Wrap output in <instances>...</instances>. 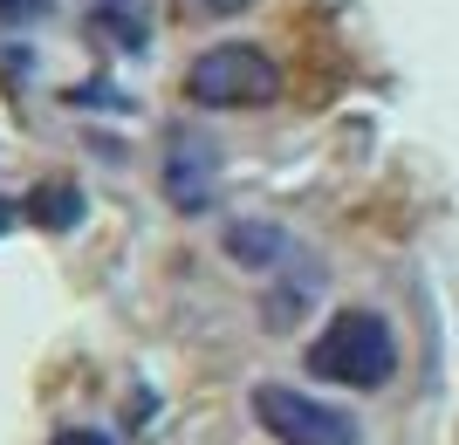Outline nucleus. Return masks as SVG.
<instances>
[{"instance_id": "1", "label": "nucleus", "mask_w": 459, "mask_h": 445, "mask_svg": "<svg viewBox=\"0 0 459 445\" xmlns=\"http://www.w3.org/2000/svg\"><path fill=\"white\" fill-rule=\"evenodd\" d=\"M398 370V336L377 309H343L329 315V329L308 343V377L323 384H350V390H377Z\"/></svg>"}, {"instance_id": "2", "label": "nucleus", "mask_w": 459, "mask_h": 445, "mask_svg": "<svg viewBox=\"0 0 459 445\" xmlns=\"http://www.w3.org/2000/svg\"><path fill=\"white\" fill-rule=\"evenodd\" d=\"M186 97L199 110H261L281 97V69L254 41H220L186 69Z\"/></svg>"}, {"instance_id": "3", "label": "nucleus", "mask_w": 459, "mask_h": 445, "mask_svg": "<svg viewBox=\"0 0 459 445\" xmlns=\"http://www.w3.org/2000/svg\"><path fill=\"white\" fill-rule=\"evenodd\" d=\"M254 418L268 425L274 445H357V418L308 390H288V384H261L254 390Z\"/></svg>"}, {"instance_id": "4", "label": "nucleus", "mask_w": 459, "mask_h": 445, "mask_svg": "<svg viewBox=\"0 0 459 445\" xmlns=\"http://www.w3.org/2000/svg\"><path fill=\"white\" fill-rule=\"evenodd\" d=\"M212 193H220V151H212L206 137L178 131L172 151H165V199H172L178 213H206Z\"/></svg>"}, {"instance_id": "5", "label": "nucleus", "mask_w": 459, "mask_h": 445, "mask_svg": "<svg viewBox=\"0 0 459 445\" xmlns=\"http://www.w3.org/2000/svg\"><path fill=\"white\" fill-rule=\"evenodd\" d=\"M82 14L117 56H144L152 48V21H158V0H82Z\"/></svg>"}, {"instance_id": "6", "label": "nucleus", "mask_w": 459, "mask_h": 445, "mask_svg": "<svg viewBox=\"0 0 459 445\" xmlns=\"http://www.w3.org/2000/svg\"><path fill=\"white\" fill-rule=\"evenodd\" d=\"M227 253L240 261V268H281V261H295V247H288L281 227H233Z\"/></svg>"}, {"instance_id": "7", "label": "nucleus", "mask_w": 459, "mask_h": 445, "mask_svg": "<svg viewBox=\"0 0 459 445\" xmlns=\"http://www.w3.org/2000/svg\"><path fill=\"white\" fill-rule=\"evenodd\" d=\"M35 219L41 227H76V193H69V185H48V193L35 199Z\"/></svg>"}, {"instance_id": "8", "label": "nucleus", "mask_w": 459, "mask_h": 445, "mask_svg": "<svg viewBox=\"0 0 459 445\" xmlns=\"http://www.w3.org/2000/svg\"><path fill=\"white\" fill-rule=\"evenodd\" d=\"M56 445H117V439H103V432H90V425H76V432H56Z\"/></svg>"}, {"instance_id": "9", "label": "nucleus", "mask_w": 459, "mask_h": 445, "mask_svg": "<svg viewBox=\"0 0 459 445\" xmlns=\"http://www.w3.org/2000/svg\"><path fill=\"white\" fill-rule=\"evenodd\" d=\"M212 14H240V7H247V0H206Z\"/></svg>"}, {"instance_id": "10", "label": "nucleus", "mask_w": 459, "mask_h": 445, "mask_svg": "<svg viewBox=\"0 0 459 445\" xmlns=\"http://www.w3.org/2000/svg\"><path fill=\"white\" fill-rule=\"evenodd\" d=\"M7 227H14V206H7V199H0V233H7Z\"/></svg>"}]
</instances>
